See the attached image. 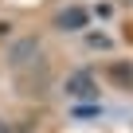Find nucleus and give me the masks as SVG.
<instances>
[{"label": "nucleus", "mask_w": 133, "mask_h": 133, "mask_svg": "<svg viewBox=\"0 0 133 133\" xmlns=\"http://www.w3.org/2000/svg\"><path fill=\"white\" fill-rule=\"evenodd\" d=\"M63 90H66V98H98V78L90 71H75L63 82Z\"/></svg>", "instance_id": "nucleus-1"}, {"label": "nucleus", "mask_w": 133, "mask_h": 133, "mask_svg": "<svg viewBox=\"0 0 133 133\" xmlns=\"http://www.w3.org/2000/svg\"><path fill=\"white\" fill-rule=\"evenodd\" d=\"M86 24H90V12H86V8H63V12L55 16V28H59V31H82Z\"/></svg>", "instance_id": "nucleus-2"}, {"label": "nucleus", "mask_w": 133, "mask_h": 133, "mask_svg": "<svg viewBox=\"0 0 133 133\" xmlns=\"http://www.w3.org/2000/svg\"><path fill=\"white\" fill-rule=\"evenodd\" d=\"M39 51V43L35 39H20L16 47H12V66H24V63H31V55Z\"/></svg>", "instance_id": "nucleus-3"}, {"label": "nucleus", "mask_w": 133, "mask_h": 133, "mask_svg": "<svg viewBox=\"0 0 133 133\" xmlns=\"http://www.w3.org/2000/svg\"><path fill=\"white\" fill-rule=\"evenodd\" d=\"M110 75H114L121 86H129V90H133V66H125V63H114V66H110Z\"/></svg>", "instance_id": "nucleus-4"}, {"label": "nucleus", "mask_w": 133, "mask_h": 133, "mask_svg": "<svg viewBox=\"0 0 133 133\" xmlns=\"http://www.w3.org/2000/svg\"><path fill=\"white\" fill-rule=\"evenodd\" d=\"M94 114H102V106H78L75 110V117H94Z\"/></svg>", "instance_id": "nucleus-5"}, {"label": "nucleus", "mask_w": 133, "mask_h": 133, "mask_svg": "<svg viewBox=\"0 0 133 133\" xmlns=\"http://www.w3.org/2000/svg\"><path fill=\"white\" fill-rule=\"evenodd\" d=\"M86 43H90V47H110V39H106V35H90Z\"/></svg>", "instance_id": "nucleus-6"}, {"label": "nucleus", "mask_w": 133, "mask_h": 133, "mask_svg": "<svg viewBox=\"0 0 133 133\" xmlns=\"http://www.w3.org/2000/svg\"><path fill=\"white\" fill-rule=\"evenodd\" d=\"M0 133H24V129H12V125H4V121H0Z\"/></svg>", "instance_id": "nucleus-7"}]
</instances>
